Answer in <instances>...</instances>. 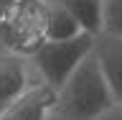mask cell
Returning <instances> with one entry per match:
<instances>
[{
	"mask_svg": "<svg viewBox=\"0 0 122 120\" xmlns=\"http://www.w3.org/2000/svg\"><path fill=\"white\" fill-rule=\"evenodd\" d=\"M114 105V95L107 84L94 51L71 72L66 82L59 87V110L66 120H94Z\"/></svg>",
	"mask_w": 122,
	"mask_h": 120,
	"instance_id": "6da1fadb",
	"label": "cell"
},
{
	"mask_svg": "<svg viewBox=\"0 0 122 120\" xmlns=\"http://www.w3.org/2000/svg\"><path fill=\"white\" fill-rule=\"evenodd\" d=\"M92 49H94V33L81 31L79 36L61 38V41L46 38L28 59H30L33 72L38 74V79H43L46 84L59 90L71 77V72L84 61V56L92 54Z\"/></svg>",
	"mask_w": 122,
	"mask_h": 120,
	"instance_id": "7a4b0ae2",
	"label": "cell"
},
{
	"mask_svg": "<svg viewBox=\"0 0 122 120\" xmlns=\"http://www.w3.org/2000/svg\"><path fill=\"white\" fill-rule=\"evenodd\" d=\"M3 36L20 56H30L46 41V0H8Z\"/></svg>",
	"mask_w": 122,
	"mask_h": 120,
	"instance_id": "3957f363",
	"label": "cell"
},
{
	"mask_svg": "<svg viewBox=\"0 0 122 120\" xmlns=\"http://www.w3.org/2000/svg\"><path fill=\"white\" fill-rule=\"evenodd\" d=\"M59 107V90L46 84H30L8 107L0 110V120H46Z\"/></svg>",
	"mask_w": 122,
	"mask_h": 120,
	"instance_id": "277c9868",
	"label": "cell"
},
{
	"mask_svg": "<svg viewBox=\"0 0 122 120\" xmlns=\"http://www.w3.org/2000/svg\"><path fill=\"white\" fill-rule=\"evenodd\" d=\"M94 56L99 61V69L104 74L107 84L114 95V102L122 100V36L117 33H97L94 36Z\"/></svg>",
	"mask_w": 122,
	"mask_h": 120,
	"instance_id": "5b68a950",
	"label": "cell"
},
{
	"mask_svg": "<svg viewBox=\"0 0 122 120\" xmlns=\"http://www.w3.org/2000/svg\"><path fill=\"white\" fill-rule=\"evenodd\" d=\"M30 59L25 61L18 54V56H0V110L8 107L18 95L28 90L30 84Z\"/></svg>",
	"mask_w": 122,
	"mask_h": 120,
	"instance_id": "8992f818",
	"label": "cell"
},
{
	"mask_svg": "<svg viewBox=\"0 0 122 120\" xmlns=\"http://www.w3.org/2000/svg\"><path fill=\"white\" fill-rule=\"evenodd\" d=\"M81 31L84 28L79 26V21H76L64 5L53 3V0H46V38L61 41V38L79 36Z\"/></svg>",
	"mask_w": 122,
	"mask_h": 120,
	"instance_id": "52a82bcc",
	"label": "cell"
},
{
	"mask_svg": "<svg viewBox=\"0 0 122 120\" xmlns=\"http://www.w3.org/2000/svg\"><path fill=\"white\" fill-rule=\"evenodd\" d=\"M74 15L79 26L89 33H102V10H104V0H53Z\"/></svg>",
	"mask_w": 122,
	"mask_h": 120,
	"instance_id": "ba28073f",
	"label": "cell"
},
{
	"mask_svg": "<svg viewBox=\"0 0 122 120\" xmlns=\"http://www.w3.org/2000/svg\"><path fill=\"white\" fill-rule=\"evenodd\" d=\"M102 31L122 36V0H104V10H102Z\"/></svg>",
	"mask_w": 122,
	"mask_h": 120,
	"instance_id": "9c48e42d",
	"label": "cell"
},
{
	"mask_svg": "<svg viewBox=\"0 0 122 120\" xmlns=\"http://www.w3.org/2000/svg\"><path fill=\"white\" fill-rule=\"evenodd\" d=\"M94 120H122V100L114 102L112 107H107L104 113L99 115V118H94Z\"/></svg>",
	"mask_w": 122,
	"mask_h": 120,
	"instance_id": "30bf717a",
	"label": "cell"
}]
</instances>
